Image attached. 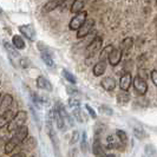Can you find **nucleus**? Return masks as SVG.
I'll return each mask as SVG.
<instances>
[{
	"instance_id": "1",
	"label": "nucleus",
	"mask_w": 157,
	"mask_h": 157,
	"mask_svg": "<svg viewBox=\"0 0 157 157\" xmlns=\"http://www.w3.org/2000/svg\"><path fill=\"white\" fill-rule=\"evenodd\" d=\"M29 137V128L24 125L23 128H20L19 130H17L16 132H13V136L6 142L5 147H4V151L5 154L8 155L11 152H13V150L20 147L21 143H23L26 138Z\"/></svg>"
},
{
	"instance_id": "2",
	"label": "nucleus",
	"mask_w": 157,
	"mask_h": 157,
	"mask_svg": "<svg viewBox=\"0 0 157 157\" xmlns=\"http://www.w3.org/2000/svg\"><path fill=\"white\" fill-rule=\"evenodd\" d=\"M26 121H27V112L24 110L18 111L7 124V131L8 132H16L17 130H19L20 128L25 125Z\"/></svg>"
},
{
	"instance_id": "3",
	"label": "nucleus",
	"mask_w": 157,
	"mask_h": 157,
	"mask_svg": "<svg viewBox=\"0 0 157 157\" xmlns=\"http://www.w3.org/2000/svg\"><path fill=\"white\" fill-rule=\"evenodd\" d=\"M103 44V38L102 37H96L89 45H87L86 50H85V57H86V63L89 62V59H94V57L96 53L101 50Z\"/></svg>"
},
{
	"instance_id": "4",
	"label": "nucleus",
	"mask_w": 157,
	"mask_h": 157,
	"mask_svg": "<svg viewBox=\"0 0 157 157\" xmlns=\"http://www.w3.org/2000/svg\"><path fill=\"white\" fill-rule=\"evenodd\" d=\"M86 18H87V12H85V11H82V12L77 13L76 16L71 19L70 24H69L70 30H72V31H78L79 29L83 26V24L86 21Z\"/></svg>"
},
{
	"instance_id": "5",
	"label": "nucleus",
	"mask_w": 157,
	"mask_h": 157,
	"mask_svg": "<svg viewBox=\"0 0 157 157\" xmlns=\"http://www.w3.org/2000/svg\"><path fill=\"white\" fill-rule=\"evenodd\" d=\"M38 46H39L40 56H41L43 62L46 64L47 66L53 67V66H55V59H53L52 52H51V51H50L46 46H43V44H41V43H39V44H38Z\"/></svg>"
},
{
	"instance_id": "6",
	"label": "nucleus",
	"mask_w": 157,
	"mask_h": 157,
	"mask_svg": "<svg viewBox=\"0 0 157 157\" xmlns=\"http://www.w3.org/2000/svg\"><path fill=\"white\" fill-rule=\"evenodd\" d=\"M132 83H134V78L131 76V72H125L119 79V87H121L122 91L128 92L130 90L131 85H132Z\"/></svg>"
},
{
	"instance_id": "7",
	"label": "nucleus",
	"mask_w": 157,
	"mask_h": 157,
	"mask_svg": "<svg viewBox=\"0 0 157 157\" xmlns=\"http://www.w3.org/2000/svg\"><path fill=\"white\" fill-rule=\"evenodd\" d=\"M134 87L135 90H136V92L140 94V96H144V94H147V91H148V84H147V82H145V79H142L140 78L138 76L134 79Z\"/></svg>"
},
{
	"instance_id": "8",
	"label": "nucleus",
	"mask_w": 157,
	"mask_h": 157,
	"mask_svg": "<svg viewBox=\"0 0 157 157\" xmlns=\"http://www.w3.org/2000/svg\"><path fill=\"white\" fill-rule=\"evenodd\" d=\"M94 26V19L86 20L85 23L83 24V26H82L78 31H77V38H84V37H86L90 32H92Z\"/></svg>"
},
{
	"instance_id": "9",
	"label": "nucleus",
	"mask_w": 157,
	"mask_h": 157,
	"mask_svg": "<svg viewBox=\"0 0 157 157\" xmlns=\"http://www.w3.org/2000/svg\"><path fill=\"white\" fill-rule=\"evenodd\" d=\"M19 31H20V33L23 34L26 39H29L30 41H34V38H36V31H34V27L32 26L31 24L19 26Z\"/></svg>"
},
{
	"instance_id": "10",
	"label": "nucleus",
	"mask_w": 157,
	"mask_h": 157,
	"mask_svg": "<svg viewBox=\"0 0 157 157\" xmlns=\"http://www.w3.org/2000/svg\"><path fill=\"white\" fill-rule=\"evenodd\" d=\"M122 56H123V52H122L121 47H119V48H115V47H113V50H112L110 53H109V56H108L109 64H110L111 66H116V65H118V64L121 63Z\"/></svg>"
},
{
	"instance_id": "11",
	"label": "nucleus",
	"mask_w": 157,
	"mask_h": 157,
	"mask_svg": "<svg viewBox=\"0 0 157 157\" xmlns=\"http://www.w3.org/2000/svg\"><path fill=\"white\" fill-rule=\"evenodd\" d=\"M13 103V97L11 94H4L2 98H0V115L10 111V108Z\"/></svg>"
},
{
	"instance_id": "12",
	"label": "nucleus",
	"mask_w": 157,
	"mask_h": 157,
	"mask_svg": "<svg viewBox=\"0 0 157 157\" xmlns=\"http://www.w3.org/2000/svg\"><path fill=\"white\" fill-rule=\"evenodd\" d=\"M92 152L96 157H113V155H108L105 152L104 148L102 147V143L99 142L98 138H96L92 144Z\"/></svg>"
},
{
	"instance_id": "13",
	"label": "nucleus",
	"mask_w": 157,
	"mask_h": 157,
	"mask_svg": "<svg viewBox=\"0 0 157 157\" xmlns=\"http://www.w3.org/2000/svg\"><path fill=\"white\" fill-rule=\"evenodd\" d=\"M56 109H57V111L60 113V116L63 117L65 124H67L69 126H73V118L69 115V112L66 111L65 106H64L62 103H58V104H57V106H56Z\"/></svg>"
},
{
	"instance_id": "14",
	"label": "nucleus",
	"mask_w": 157,
	"mask_h": 157,
	"mask_svg": "<svg viewBox=\"0 0 157 157\" xmlns=\"http://www.w3.org/2000/svg\"><path fill=\"white\" fill-rule=\"evenodd\" d=\"M121 147H124L122 142L119 141L117 136L115 135H109L106 137V148L108 149H121Z\"/></svg>"
},
{
	"instance_id": "15",
	"label": "nucleus",
	"mask_w": 157,
	"mask_h": 157,
	"mask_svg": "<svg viewBox=\"0 0 157 157\" xmlns=\"http://www.w3.org/2000/svg\"><path fill=\"white\" fill-rule=\"evenodd\" d=\"M37 86L39 87V89H41V90H46V91H50V92L53 90L51 82L46 77H44V76H39L37 78Z\"/></svg>"
},
{
	"instance_id": "16",
	"label": "nucleus",
	"mask_w": 157,
	"mask_h": 157,
	"mask_svg": "<svg viewBox=\"0 0 157 157\" xmlns=\"http://www.w3.org/2000/svg\"><path fill=\"white\" fill-rule=\"evenodd\" d=\"M101 85L106 91H113L115 87H116V80L113 78H111V77H105V78L102 79Z\"/></svg>"
},
{
	"instance_id": "17",
	"label": "nucleus",
	"mask_w": 157,
	"mask_h": 157,
	"mask_svg": "<svg viewBox=\"0 0 157 157\" xmlns=\"http://www.w3.org/2000/svg\"><path fill=\"white\" fill-rule=\"evenodd\" d=\"M105 70H106V62L99 60L98 63L94 64V69H92V72H94V75L96 77H99V76L104 75Z\"/></svg>"
},
{
	"instance_id": "18",
	"label": "nucleus",
	"mask_w": 157,
	"mask_h": 157,
	"mask_svg": "<svg viewBox=\"0 0 157 157\" xmlns=\"http://www.w3.org/2000/svg\"><path fill=\"white\" fill-rule=\"evenodd\" d=\"M63 1L64 0H50L48 2H46V5L43 7V12H44V13H47V12L53 11L55 8L62 6Z\"/></svg>"
},
{
	"instance_id": "19",
	"label": "nucleus",
	"mask_w": 157,
	"mask_h": 157,
	"mask_svg": "<svg viewBox=\"0 0 157 157\" xmlns=\"http://www.w3.org/2000/svg\"><path fill=\"white\" fill-rule=\"evenodd\" d=\"M4 46L6 48V51H7V53H8V56H10V58H11V62H12V63L16 60L17 58H20L19 52L17 51V48H14V46H12V45L8 44V43H4Z\"/></svg>"
},
{
	"instance_id": "20",
	"label": "nucleus",
	"mask_w": 157,
	"mask_h": 157,
	"mask_svg": "<svg viewBox=\"0 0 157 157\" xmlns=\"http://www.w3.org/2000/svg\"><path fill=\"white\" fill-rule=\"evenodd\" d=\"M53 117H55L56 119V124H57V128L59 129V130H62V131H64V130H66V124H65V122H64L63 117L60 116V113L57 111V109H53Z\"/></svg>"
},
{
	"instance_id": "21",
	"label": "nucleus",
	"mask_w": 157,
	"mask_h": 157,
	"mask_svg": "<svg viewBox=\"0 0 157 157\" xmlns=\"http://www.w3.org/2000/svg\"><path fill=\"white\" fill-rule=\"evenodd\" d=\"M13 112L10 110L7 112H5V113H2V115H0V129H2L4 126H6L10 123V121L13 118Z\"/></svg>"
},
{
	"instance_id": "22",
	"label": "nucleus",
	"mask_w": 157,
	"mask_h": 157,
	"mask_svg": "<svg viewBox=\"0 0 157 157\" xmlns=\"http://www.w3.org/2000/svg\"><path fill=\"white\" fill-rule=\"evenodd\" d=\"M36 144H37V142L34 141L33 137H27V138L21 143V147H23L24 151H25V150H26V151H31L32 149H34Z\"/></svg>"
},
{
	"instance_id": "23",
	"label": "nucleus",
	"mask_w": 157,
	"mask_h": 157,
	"mask_svg": "<svg viewBox=\"0 0 157 157\" xmlns=\"http://www.w3.org/2000/svg\"><path fill=\"white\" fill-rule=\"evenodd\" d=\"M132 45H134V39L132 38H125V39L122 41V45H121V50L122 52L124 53H129L130 50L132 48Z\"/></svg>"
},
{
	"instance_id": "24",
	"label": "nucleus",
	"mask_w": 157,
	"mask_h": 157,
	"mask_svg": "<svg viewBox=\"0 0 157 157\" xmlns=\"http://www.w3.org/2000/svg\"><path fill=\"white\" fill-rule=\"evenodd\" d=\"M87 0H76L75 1V4L72 5V7H71V11H72V13H79V12H82L83 11V7L85 6V4H86Z\"/></svg>"
},
{
	"instance_id": "25",
	"label": "nucleus",
	"mask_w": 157,
	"mask_h": 157,
	"mask_svg": "<svg viewBox=\"0 0 157 157\" xmlns=\"http://www.w3.org/2000/svg\"><path fill=\"white\" fill-rule=\"evenodd\" d=\"M12 44H13L14 48H17V50H23V48H25V40L20 36H13Z\"/></svg>"
},
{
	"instance_id": "26",
	"label": "nucleus",
	"mask_w": 157,
	"mask_h": 157,
	"mask_svg": "<svg viewBox=\"0 0 157 157\" xmlns=\"http://www.w3.org/2000/svg\"><path fill=\"white\" fill-rule=\"evenodd\" d=\"M72 116L77 119V122L79 123H84L86 119H85V115H84V112L83 110L80 109V108H77V109H73L72 111Z\"/></svg>"
},
{
	"instance_id": "27",
	"label": "nucleus",
	"mask_w": 157,
	"mask_h": 157,
	"mask_svg": "<svg viewBox=\"0 0 157 157\" xmlns=\"http://www.w3.org/2000/svg\"><path fill=\"white\" fill-rule=\"evenodd\" d=\"M80 150H82L84 154H86L87 151H89V142H87V135L85 131H84L83 135H82V140H80Z\"/></svg>"
},
{
	"instance_id": "28",
	"label": "nucleus",
	"mask_w": 157,
	"mask_h": 157,
	"mask_svg": "<svg viewBox=\"0 0 157 157\" xmlns=\"http://www.w3.org/2000/svg\"><path fill=\"white\" fill-rule=\"evenodd\" d=\"M112 50H113L112 45H108V46L104 47L102 50V52H101V56H99V60H104L105 62V59H108V56H109V53Z\"/></svg>"
},
{
	"instance_id": "29",
	"label": "nucleus",
	"mask_w": 157,
	"mask_h": 157,
	"mask_svg": "<svg viewBox=\"0 0 157 157\" xmlns=\"http://www.w3.org/2000/svg\"><path fill=\"white\" fill-rule=\"evenodd\" d=\"M145 155L148 157H157V150L156 148L154 147V145H151V144H148V145H145Z\"/></svg>"
},
{
	"instance_id": "30",
	"label": "nucleus",
	"mask_w": 157,
	"mask_h": 157,
	"mask_svg": "<svg viewBox=\"0 0 157 157\" xmlns=\"http://www.w3.org/2000/svg\"><path fill=\"white\" fill-rule=\"evenodd\" d=\"M63 76H64V78L66 79L69 83H71V84H76V83H77V78H76V76H75V75H72L70 71L63 70Z\"/></svg>"
},
{
	"instance_id": "31",
	"label": "nucleus",
	"mask_w": 157,
	"mask_h": 157,
	"mask_svg": "<svg viewBox=\"0 0 157 157\" xmlns=\"http://www.w3.org/2000/svg\"><path fill=\"white\" fill-rule=\"evenodd\" d=\"M134 135L137 140H145L147 138V132L142 129V128H135L134 129Z\"/></svg>"
},
{
	"instance_id": "32",
	"label": "nucleus",
	"mask_w": 157,
	"mask_h": 157,
	"mask_svg": "<svg viewBox=\"0 0 157 157\" xmlns=\"http://www.w3.org/2000/svg\"><path fill=\"white\" fill-rule=\"evenodd\" d=\"M116 136L119 138V141L122 142V144L124 147H126V144H128V136H126L125 132L123 130H116Z\"/></svg>"
},
{
	"instance_id": "33",
	"label": "nucleus",
	"mask_w": 157,
	"mask_h": 157,
	"mask_svg": "<svg viewBox=\"0 0 157 157\" xmlns=\"http://www.w3.org/2000/svg\"><path fill=\"white\" fill-rule=\"evenodd\" d=\"M129 99H130V96L128 94V92H124V91L119 92V94L117 96V102L121 103V104L128 103L129 102Z\"/></svg>"
},
{
	"instance_id": "34",
	"label": "nucleus",
	"mask_w": 157,
	"mask_h": 157,
	"mask_svg": "<svg viewBox=\"0 0 157 157\" xmlns=\"http://www.w3.org/2000/svg\"><path fill=\"white\" fill-rule=\"evenodd\" d=\"M69 106H70L72 110L73 109H77V108L80 106V101L77 99L76 97H71L70 99H69Z\"/></svg>"
},
{
	"instance_id": "35",
	"label": "nucleus",
	"mask_w": 157,
	"mask_h": 157,
	"mask_svg": "<svg viewBox=\"0 0 157 157\" xmlns=\"http://www.w3.org/2000/svg\"><path fill=\"white\" fill-rule=\"evenodd\" d=\"M99 110H101V112H103V113H105V115H108V116H111V115L113 113V111H112V109H111V108H109L108 105H101Z\"/></svg>"
},
{
	"instance_id": "36",
	"label": "nucleus",
	"mask_w": 157,
	"mask_h": 157,
	"mask_svg": "<svg viewBox=\"0 0 157 157\" xmlns=\"http://www.w3.org/2000/svg\"><path fill=\"white\" fill-rule=\"evenodd\" d=\"M79 140V131H73L72 132V136H71V138H70V144L72 145V144H75V143H77Z\"/></svg>"
},
{
	"instance_id": "37",
	"label": "nucleus",
	"mask_w": 157,
	"mask_h": 157,
	"mask_svg": "<svg viewBox=\"0 0 157 157\" xmlns=\"http://www.w3.org/2000/svg\"><path fill=\"white\" fill-rule=\"evenodd\" d=\"M75 1H76V0H64L63 4H62V7L65 8V10L71 8V7H72V5L75 4Z\"/></svg>"
},
{
	"instance_id": "38",
	"label": "nucleus",
	"mask_w": 157,
	"mask_h": 157,
	"mask_svg": "<svg viewBox=\"0 0 157 157\" xmlns=\"http://www.w3.org/2000/svg\"><path fill=\"white\" fill-rule=\"evenodd\" d=\"M85 109L87 110L89 115H90L91 117L94 118V119H96V118H97V113H96V111H94V109H92V108H91V106L89 105V104H85Z\"/></svg>"
},
{
	"instance_id": "39",
	"label": "nucleus",
	"mask_w": 157,
	"mask_h": 157,
	"mask_svg": "<svg viewBox=\"0 0 157 157\" xmlns=\"http://www.w3.org/2000/svg\"><path fill=\"white\" fill-rule=\"evenodd\" d=\"M66 91H67V94H73V97H75V94H78L79 91L77 87H73V86H67L66 87Z\"/></svg>"
},
{
	"instance_id": "40",
	"label": "nucleus",
	"mask_w": 157,
	"mask_h": 157,
	"mask_svg": "<svg viewBox=\"0 0 157 157\" xmlns=\"http://www.w3.org/2000/svg\"><path fill=\"white\" fill-rule=\"evenodd\" d=\"M150 77H151V80L152 83L157 86V70H152L150 72Z\"/></svg>"
},
{
	"instance_id": "41",
	"label": "nucleus",
	"mask_w": 157,
	"mask_h": 157,
	"mask_svg": "<svg viewBox=\"0 0 157 157\" xmlns=\"http://www.w3.org/2000/svg\"><path fill=\"white\" fill-rule=\"evenodd\" d=\"M20 64H21V66H23V67H27V66L30 65V60H29V58H21V59H20Z\"/></svg>"
},
{
	"instance_id": "42",
	"label": "nucleus",
	"mask_w": 157,
	"mask_h": 157,
	"mask_svg": "<svg viewBox=\"0 0 157 157\" xmlns=\"http://www.w3.org/2000/svg\"><path fill=\"white\" fill-rule=\"evenodd\" d=\"M70 157H77V149H72L70 151Z\"/></svg>"
},
{
	"instance_id": "43",
	"label": "nucleus",
	"mask_w": 157,
	"mask_h": 157,
	"mask_svg": "<svg viewBox=\"0 0 157 157\" xmlns=\"http://www.w3.org/2000/svg\"><path fill=\"white\" fill-rule=\"evenodd\" d=\"M6 142L7 141H5V138H4V137H0V148H1V147H5Z\"/></svg>"
},
{
	"instance_id": "44",
	"label": "nucleus",
	"mask_w": 157,
	"mask_h": 157,
	"mask_svg": "<svg viewBox=\"0 0 157 157\" xmlns=\"http://www.w3.org/2000/svg\"><path fill=\"white\" fill-rule=\"evenodd\" d=\"M11 157H26V155H25V152H18V154H16V155H13V156Z\"/></svg>"
},
{
	"instance_id": "45",
	"label": "nucleus",
	"mask_w": 157,
	"mask_h": 157,
	"mask_svg": "<svg viewBox=\"0 0 157 157\" xmlns=\"http://www.w3.org/2000/svg\"><path fill=\"white\" fill-rule=\"evenodd\" d=\"M0 16H2V8L0 7Z\"/></svg>"
},
{
	"instance_id": "46",
	"label": "nucleus",
	"mask_w": 157,
	"mask_h": 157,
	"mask_svg": "<svg viewBox=\"0 0 157 157\" xmlns=\"http://www.w3.org/2000/svg\"><path fill=\"white\" fill-rule=\"evenodd\" d=\"M31 157H34V156H31Z\"/></svg>"
},
{
	"instance_id": "47",
	"label": "nucleus",
	"mask_w": 157,
	"mask_h": 157,
	"mask_svg": "<svg viewBox=\"0 0 157 157\" xmlns=\"http://www.w3.org/2000/svg\"><path fill=\"white\" fill-rule=\"evenodd\" d=\"M0 97H1V94H0Z\"/></svg>"
},
{
	"instance_id": "48",
	"label": "nucleus",
	"mask_w": 157,
	"mask_h": 157,
	"mask_svg": "<svg viewBox=\"0 0 157 157\" xmlns=\"http://www.w3.org/2000/svg\"><path fill=\"white\" fill-rule=\"evenodd\" d=\"M156 1H157V0H156Z\"/></svg>"
}]
</instances>
